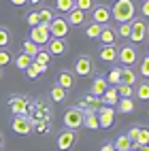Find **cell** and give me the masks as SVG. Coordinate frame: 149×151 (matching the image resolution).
Segmentation results:
<instances>
[{
    "instance_id": "obj_1",
    "label": "cell",
    "mask_w": 149,
    "mask_h": 151,
    "mask_svg": "<svg viewBox=\"0 0 149 151\" xmlns=\"http://www.w3.org/2000/svg\"><path fill=\"white\" fill-rule=\"evenodd\" d=\"M111 17L115 24H126L132 22L136 17V4L134 0H115V4L111 6Z\"/></svg>"
},
{
    "instance_id": "obj_2",
    "label": "cell",
    "mask_w": 149,
    "mask_h": 151,
    "mask_svg": "<svg viewBox=\"0 0 149 151\" xmlns=\"http://www.w3.org/2000/svg\"><path fill=\"white\" fill-rule=\"evenodd\" d=\"M79 140V132L77 130H60L58 132V138H55V145H58V151H71Z\"/></svg>"
},
{
    "instance_id": "obj_3",
    "label": "cell",
    "mask_w": 149,
    "mask_h": 151,
    "mask_svg": "<svg viewBox=\"0 0 149 151\" xmlns=\"http://www.w3.org/2000/svg\"><path fill=\"white\" fill-rule=\"evenodd\" d=\"M62 122H64V128H68V130H79V128H83V111L79 109V106L66 109Z\"/></svg>"
},
{
    "instance_id": "obj_4",
    "label": "cell",
    "mask_w": 149,
    "mask_h": 151,
    "mask_svg": "<svg viewBox=\"0 0 149 151\" xmlns=\"http://www.w3.org/2000/svg\"><path fill=\"white\" fill-rule=\"evenodd\" d=\"M147 38V24H145V17H134L130 22V41L132 45H138Z\"/></svg>"
},
{
    "instance_id": "obj_5",
    "label": "cell",
    "mask_w": 149,
    "mask_h": 151,
    "mask_svg": "<svg viewBox=\"0 0 149 151\" xmlns=\"http://www.w3.org/2000/svg\"><path fill=\"white\" fill-rule=\"evenodd\" d=\"M47 28H49V34L53 38H66L68 32H71V26H68L66 17H62V15H55L51 22H49Z\"/></svg>"
},
{
    "instance_id": "obj_6",
    "label": "cell",
    "mask_w": 149,
    "mask_h": 151,
    "mask_svg": "<svg viewBox=\"0 0 149 151\" xmlns=\"http://www.w3.org/2000/svg\"><path fill=\"white\" fill-rule=\"evenodd\" d=\"M11 128L13 132L19 134V136H28L32 134V119H30L28 115H13V122H11Z\"/></svg>"
},
{
    "instance_id": "obj_7",
    "label": "cell",
    "mask_w": 149,
    "mask_h": 151,
    "mask_svg": "<svg viewBox=\"0 0 149 151\" xmlns=\"http://www.w3.org/2000/svg\"><path fill=\"white\" fill-rule=\"evenodd\" d=\"M138 60V51L136 45H122L117 49V62H122L124 66H132Z\"/></svg>"
},
{
    "instance_id": "obj_8",
    "label": "cell",
    "mask_w": 149,
    "mask_h": 151,
    "mask_svg": "<svg viewBox=\"0 0 149 151\" xmlns=\"http://www.w3.org/2000/svg\"><path fill=\"white\" fill-rule=\"evenodd\" d=\"M75 77H89L94 73V60L89 55H79L75 60V68H73Z\"/></svg>"
},
{
    "instance_id": "obj_9",
    "label": "cell",
    "mask_w": 149,
    "mask_h": 151,
    "mask_svg": "<svg viewBox=\"0 0 149 151\" xmlns=\"http://www.w3.org/2000/svg\"><path fill=\"white\" fill-rule=\"evenodd\" d=\"M28 38H30L32 43H36L38 47H43V45L49 43L51 34H49V28H47V26L38 24V26H32V28H30V36H28Z\"/></svg>"
},
{
    "instance_id": "obj_10",
    "label": "cell",
    "mask_w": 149,
    "mask_h": 151,
    "mask_svg": "<svg viewBox=\"0 0 149 151\" xmlns=\"http://www.w3.org/2000/svg\"><path fill=\"white\" fill-rule=\"evenodd\" d=\"M9 111L13 115H28L30 113V100L26 96H13L9 98Z\"/></svg>"
},
{
    "instance_id": "obj_11",
    "label": "cell",
    "mask_w": 149,
    "mask_h": 151,
    "mask_svg": "<svg viewBox=\"0 0 149 151\" xmlns=\"http://www.w3.org/2000/svg\"><path fill=\"white\" fill-rule=\"evenodd\" d=\"M92 22L96 24H100V26H107V24H111V6H107V4H94L92 11Z\"/></svg>"
},
{
    "instance_id": "obj_12",
    "label": "cell",
    "mask_w": 149,
    "mask_h": 151,
    "mask_svg": "<svg viewBox=\"0 0 149 151\" xmlns=\"http://www.w3.org/2000/svg\"><path fill=\"white\" fill-rule=\"evenodd\" d=\"M98 113V124H100V128H111L113 124H115V113L117 111L113 109V106H100L96 111Z\"/></svg>"
},
{
    "instance_id": "obj_13",
    "label": "cell",
    "mask_w": 149,
    "mask_h": 151,
    "mask_svg": "<svg viewBox=\"0 0 149 151\" xmlns=\"http://www.w3.org/2000/svg\"><path fill=\"white\" fill-rule=\"evenodd\" d=\"M45 49L51 55H64L68 51V43H66V38H49V43L45 45Z\"/></svg>"
},
{
    "instance_id": "obj_14",
    "label": "cell",
    "mask_w": 149,
    "mask_h": 151,
    "mask_svg": "<svg viewBox=\"0 0 149 151\" xmlns=\"http://www.w3.org/2000/svg\"><path fill=\"white\" fill-rule=\"evenodd\" d=\"M55 85L64 87L66 92H68V89H73L75 87V73H73V70H60L58 77H55Z\"/></svg>"
},
{
    "instance_id": "obj_15",
    "label": "cell",
    "mask_w": 149,
    "mask_h": 151,
    "mask_svg": "<svg viewBox=\"0 0 149 151\" xmlns=\"http://www.w3.org/2000/svg\"><path fill=\"white\" fill-rule=\"evenodd\" d=\"M66 22H68V26H75V28L85 26V22H87V13L81 11V9H73V11L66 13Z\"/></svg>"
},
{
    "instance_id": "obj_16",
    "label": "cell",
    "mask_w": 149,
    "mask_h": 151,
    "mask_svg": "<svg viewBox=\"0 0 149 151\" xmlns=\"http://www.w3.org/2000/svg\"><path fill=\"white\" fill-rule=\"evenodd\" d=\"M117 32H115V28L113 26H102V30H100V36H98V41H100L102 45H115L117 43Z\"/></svg>"
},
{
    "instance_id": "obj_17",
    "label": "cell",
    "mask_w": 149,
    "mask_h": 151,
    "mask_svg": "<svg viewBox=\"0 0 149 151\" xmlns=\"http://www.w3.org/2000/svg\"><path fill=\"white\" fill-rule=\"evenodd\" d=\"M98 58L104 60V62H117V47L115 45H100Z\"/></svg>"
},
{
    "instance_id": "obj_18",
    "label": "cell",
    "mask_w": 149,
    "mask_h": 151,
    "mask_svg": "<svg viewBox=\"0 0 149 151\" xmlns=\"http://www.w3.org/2000/svg\"><path fill=\"white\" fill-rule=\"evenodd\" d=\"M122 83L132 85V87L138 83V77H136V73L132 70V66H124V68H122Z\"/></svg>"
},
{
    "instance_id": "obj_19",
    "label": "cell",
    "mask_w": 149,
    "mask_h": 151,
    "mask_svg": "<svg viewBox=\"0 0 149 151\" xmlns=\"http://www.w3.org/2000/svg\"><path fill=\"white\" fill-rule=\"evenodd\" d=\"M100 100H102V104H107V106H115L117 100H119L117 89H115V87H107V92L100 96Z\"/></svg>"
},
{
    "instance_id": "obj_20",
    "label": "cell",
    "mask_w": 149,
    "mask_h": 151,
    "mask_svg": "<svg viewBox=\"0 0 149 151\" xmlns=\"http://www.w3.org/2000/svg\"><path fill=\"white\" fill-rule=\"evenodd\" d=\"M24 73H26L28 79H38L43 73H47V66H41V64H36L34 60H32V64H30V66L24 70Z\"/></svg>"
},
{
    "instance_id": "obj_21",
    "label": "cell",
    "mask_w": 149,
    "mask_h": 151,
    "mask_svg": "<svg viewBox=\"0 0 149 151\" xmlns=\"http://www.w3.org/2000/svg\"><path fill=\"white\" fill-rule=\"evenodd\" d=\"M107 87H109L107 79H104V77H96V79H94V83H92V94H94L96 98H100V96L107 92Z\"/></svg>"
},
{
    "instance_id": "obj_22",
    "label": "cell",
    "mask_w": 149,
    "mask_h": 151,
    "mask_svg": "<svg viewBox=\"0 0 149 151\" xmlns=\"http://www.w3.org/2000/svg\"><path fill=\"white\" fill-rule=\"evenodd\" d=\"M113 147H115V151H132V140L128 138L126 134H122V136L115 138Z\"/></svg>"
},
{
    "instance_id": "obj_23",
    "label": "cell",
    "mask_w": 149,
    "mask_h": 151,
    "mask_svg": "<svg viewBox=\"0 0 149 151\" xmlns=\"http://www.w3.org/2000/svg\"><path fill=\"white\" fill-rule=\"evenodd\" d=\"M115 106H117L119 113H134V100L132 98H119Z\"/></svg>"
},
{
    "instance_id": "obj_24",
    "label": "cell",
    "mask_w": 149,
    "mask_h": 151,
    "mask_svg": "<svg viewBox=\"0 0 149 151\" xmlns=\"http://www.w3.org/2000/svg\"><path fill=\"white\" fill-rule=\"evenodd\" d=\"M13 62H15V68H17V70H26L30 64H32V58H30L28 53H24V51H22L17 58H13Z\"/></svg>"
},
{
    "instance_id": "obj_25",
    "label": "cell",
    "mask_w": 149,
    "mask_h": 151,
    "mask_svg": "<svg viewBox=\"0 0 149 151\" xmlns=\"http://www.w3.org/2000/svg\"><path fill=\"white\" fill-rule=\"evenodd\" d=\"M104 79H107V83H109V85H113V87L119 85V83H122V68H119V66L111 68V73H109Z\"/></svg>"
},
{
    "instance_id": "obj_26",
    "label": "cell",
    "mask_w": 149,
    "mask_h": 151,
    "mask_svg": "<svg viewBox=\"0 0 149 151\" xmlns=\"http://www.w3.org/2000/svg\"><path fill=\"white\" fill-rule=\"evenodd\" d=\"M134 94L138 100H149V81H141V83H136V89H134Z\"/></svg>"
},
{
    "instance_id": "obj_27",
    "label": "cell",
    "mask_w": 149,
    "mask_h": 151,
    "mask_svg": "<svg viewBox=\"0 0 149 151\" xmlns=\"http://www.w3.org/2000/svg\"><path fill=\"white\" fill-rule=\"evenodd\" d=\"M55 15H53V9L51 6H43V9H38V19H41V24L43 26H49V22H51Z\"/></svg>"
},
{
    "instance_id": "obj_28",
    "label": "cell",
    "mask_w": 149,
    "mask_h": 151,
    "mask_svg": "<svg viewBox=\"0 0 149 151\" xmlns=\"http://www.w3.org/2000/svg\"><path fill=\"white\" fill-rule=\"evenodd\" d=\"M32 60H34L36 64H41V66H49V62H51V53H49L47 49L41 47V49H38V53H36Z\"/></svg>"
},
{
    "instance_id": "obj_29",
    "label": "cell",
    "mask_w": 149,
    "mask_h": 151,
    "mask_svg": "<svg viewBox=\"0 0 149 151\" xmlns=\"http://www.w3.org/2000/svg\"><path fill=\"white\" fill-rule=\"evenodd\" d=\"M100 30H102L100 24L89 22V24L85 26V36H87V38H98V36H100Z\"/></svg>"
},
{
    "instance_id": "obj_30",
    "label": "cell",
    "mask_w": 149,
    "mask_h": 151,
    "mask_svg": "<svg viewBox=\"0 0 149 151\" xmlns=\"http://www.w3.org/2000/svg\"><path fill=\"white\" fill-rule=\"evenodd\" d=\"M38 49H41V47H38L36 43H32L30 38H26V41L22 43V51H24V53H28L30 58H34V55L38 53Z\"/></svg>"
},
{
    "instance_id": "obj_31",
    "label": "cell",
    "mask_w": 149,
    "mask_h": 151,
    "mask_svg": "<svg viewBox=\"0 0 149 151\" xmlns=\"http://www.w3.org/2000/svg\"><path fill=\"white\" fill-rule=\"evenodd\" d=\"M143 145H149V130L147 128H141V132H138V138L134 140V143H132V149L136 147H143Z\"/></svg>"
},
{
    "instance_id": "obj_32",
    "label": "cell",
    "mask_w": 149,
    "mask_h": 151,
    "mask_svg": "<svg viewBox=\"0 0 149 151\" xmlns=\"http://www.w3.org/2000/svg\"><path fill=\"white\" fill-rule=\"evenodd\" d=\"M115 89H117L119 98H132V96H134V87H132V85L119 83V85H115Z\"/></svg>"
},
{
    "instance_id": "obj_33",
    "label": "cell",
    "mask_w": 149,
    "mask_h": 151,
    "mask_svg": "<svg viewBox=\"0 0 149 151\" xmlns=\"http://www.w3.org/2000/svg\"><path fill=\"white\" fill-rule=\"evenodd\" d=\"M51 100L53 102H64L66 100V89L60 87V85H53L51 87Z\"/></svg>"
},
{
    "instance_id": "obj_34",
    "label": "cell",
    "mask_w": 149,
    "mask_h": 151,
    "mask_svg": "<svg viewBox=\"0 0 149 151\" xmlns=\"http://www.w3.org/2000/svg\"><path fill=\"white\" fill-rule=\"evenodd\" d=\"M55 9L60 13H68L75 9V0H55Z\"/></svg>"
},
{
    "instance_id": "obj_35",
    "label": "cell",
    "mask_w": 149,
    "mask_h": 151,
    "mask_svg": "<svg viewBox=\"0 0 149 151\" xmlns=\"http://www.w3.org/2000/svg\"><path fill=\"white\" fill-rule=\"evenodd\" d=\"M11 62H13V53L9 51L6 47H2V49H0V68H4V66H9Z\"/></svg>"
},
{
    "instance_id": "obj_36",
    "label": "cell",
    "mask_w": 149,
    "mask_h": 151,
    "mask_svg": "<svg viewBox=\"0 0 149 151\" xmlns=\"http://www.w3.org/2000/svg\"><path fill=\"white\" fill-rule=\"evenodd\" d=\"M115 32H117L119 38H130V22L117 24V26H115Z\"/></svg>"
},
{
    "instance_id": "obj_37",
    "label": "cell",
    "mask_w": 149,
    "mask_h": 151,
    "mask_svg": "<svg viewBox=\"0 0 149 151\" xmlns=\"http://www.w3.org/2000/svg\"><path fill=\"white\" fill-rule=\"evenodd\" d=\"M9 45H11V32H9V28L0 26V49L9 47Z\"/></svg>"
},
{
    "instance_id": "obj_38",
    "label": "cell",
    "mask_w": 149,
    "mask_h": 151,
    "mask_svg": "<svg viewBox=\"0 0 149 151\" xmlns=\"http://www.w3.org/2000/svg\"><path fill=\"white\" fill-rule=\"evenodd\" d=\"M94 0H75V9H81V11H85V13H89L94 9Z\"/></svg>"
},
{
    "instance_id": "obj_39",
    "label": "cell",
    "mask_w": 149,
    "mask_h": 151,
    "mask_svg": "<svg viewBox=\"0 0 149 151\" xmlns=\"http://www.w3.org/2000/svg\"><path fill=\"white\" fill-rule=\"evenodd\" d=\"M26 24L32 28V26H38L41 24V19H38V11H30L28 15H26Z\"/></svg>"
},
{
    "instance_id": "obj_40",
    "label": "cell",
    "mask_w": 149,
    "mask_h": 151,
    "mask_svg": "<svg viewBox=\"0 0 149 151\" xmlns=\"http://www.w3.org/2000/svg\"><path fill=\"white\" fill-rule=\"evenodd\" d=\"M138 75H141V77H149V55L138 64Z\"/></svg>"
},
{
    "instance_id": "obj_41",
    "label": "cell",
    "mask_w": 149,
    "mask_h": 151,
    "mask_svg": "<svg viewBox=\"0 0 149 151\" xmlns=\"http://www.w3.org/2000/svg\"><path fill=\"white\" fill-rule=\"evenodd\" d=\"M138 132H141V126H130V130H128V134H126V136L134 143V140L138 138Z\"/></svg>"
},
{
    "instance_id": "obj_42",
    "label": "cell",
    "mask_w": 149,
    "mask_h": 151,
    "mask_svg": "<svg viewBox=\"0 0 149 151\" xmlns=\"http://www.w3.org/2000/svg\"><path fill=\"white\" fill-rule=\"evenodd\" d=\"M141 15H143V17H149V0H143V4H141Z\"/></svg>"
},
{
    "instance_id": "obj_43",
    "label": "cell",
    "mask_w": 149,
    "mask_h": 151,
    "mask_svg": "<svg viewBox=\"0 0 149 151\" xmlns=\"http://www.w3.org/2000/svg\"><path fill=\"white\" fill-rule=\"evenodd\" d=\"M13 6H24V4H28V0H9Z\"/></svg>"
},
{
    "instance_id": "obj_44",
    "label": "cell",
    "mask_w": 149,
    "mask_h": 151,
    "mask_svg": "<svg viewBox=\"0 0 149 151\" xmlns=\"http://www.w3.org/2000/svg\"><path fill=\"white\" fill-rule=\"evenodd\" d=\"M100 151H115V147H113L111 143H107V145H104V147H102Z\"/></svg>"
},
{
    "instance_id": "obj_45",
    "label": "cell",
    "mask_w": 149,
    "mask_h": 151,
    "mask_svg": "<svg viewBox=\"0 0 149 151\" xmlns=\"http://www.w3.org/2000/svg\"><path fill=\"white\" fill-rule=\"evenodd\" d=\"M41 2H43V0H28V4H32V6H38Z\"/></svg>"
},
{
    "instance_id": "obj_46",
    "label": "cell",
    "mask_w": 149,
    "mask_h": 151,
    "mask_svg": "<svg viewBox=\"0 0 149 151\" xmlns=\"http://www.w3.org/2000/svg\"><path fill=\"white\" fill-rule=\"evenodd\" d=\"M2 147H4V136L0 134V151H2Z\"/></svg>"
},
{
    "instance_id": "obj_47",
    "label": "cell",
    "mask_w": 149,
    "mask_h": 151,
    "mask_svg": "<svg viewBox=\"0 0 149 151\" xmlns=\"http://www.w3.org/2000/svg\"><path fill=\"white\" fill-rule=\"evenodd\" d=\"M138 151H149V145H143V147H138Z\"/></svg>"
},
{
    "instance_id": "obj_48",
    "label": "cell",
    "mask_w": 149,
    "mask_h": 151,
    "mask_svg": "<svg viewBox=\"0 0 149 151\" xmlns=\"http://www.w3.org/2000/svg\"><path fill=\"white\" fill-rule=\"evenodd\" d=\"M147 55H149V45H147Z\"/></svg>"
},
{
    "instance_id": "obj_49",
    "label": "cell",
    "mask_w": 149,
    "mask_h": 151,
    "mask_svg": "<svg viewBox=\"0 0 149 151\" xmlns=\"http://www.w3.org/2000/svg\"><path fill=\"white\" fill-rule=\"evenodd\" d=\"M147 36H149V26H147Z\"/></svg>"
}]
</instances>
